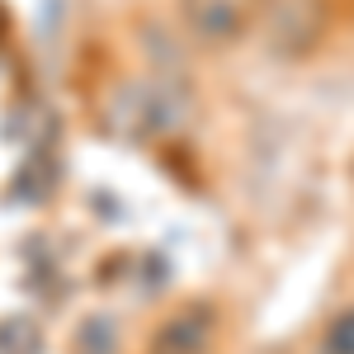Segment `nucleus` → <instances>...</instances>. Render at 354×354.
Returning <instances> with one entry per match:
<instances>
[{
	"instance_id": "nucleus-1",
	"label": "nucleus",
	"mask_w": 354,
	"mask_h": 354,
	"mask_svg": "<svg viewBox=\"0 0 354 354\" xmlns=\"http://www.w3.org/2000/svg\"><path fill=\"white\" fill-rule=\"evenodd\" d=\"M270 0H180V19L198 43H241L250 28H260Z\"/></svg>"
},
{
	"instance_id": "nucleus-2",
	"label": "nucleus",
	"mask_w": 354,
	"mask_h": 354,
	"mask_svg": "<svg viewBox=\"0 0 354 354\" xmlns=\"http://www.w3.org/2000/svg\"><path fill=\"white\" fill-rule=\"evenodd\" d=\"M260 24H265V43L279 57H302L322 43L330 10H326V0H270Z\"/></svg>"
},
{
	"instance_id": "nucleus-3",
	"label": "nucleus",
	"mask_w": 354,
	"mask_h": 354,
	"mask_svg": "<svg viewBox=\"0 0 354 354\" xmlns=\"http://www.w3.org/2000/svg\"><path fill=\"white\" fill-rule=\"evenodd\" d=\"M213 335H218V312L208 302H185L156 326L147 354H208Z\"/></svg>"
},
{
	"instance_id": "nucleus-4",
	"label": "nucleus",
	"mask_w": 354,
	"mask_h": 354,
	"mask_svg": "<svg viewBox=\"0 0 354 354\" xmlns=\"http://www.w3.org/2000/svg\"><path fill=\"white\" fill-rule=\"evenodd\" d=\"M317 354H354V307H345L340 317H330V326L322 330Z\"/></svg>"
}]
</instances>
